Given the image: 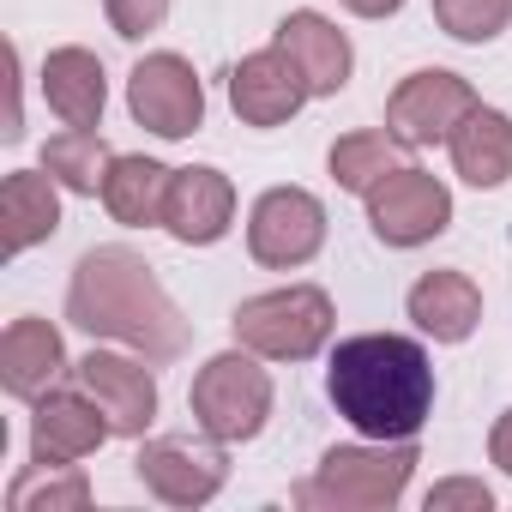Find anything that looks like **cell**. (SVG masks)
<instances>
[{"instance_id":"cell-11","label":"cell","mask_w":512,"mask_h":512,"mask_svg":"<svg viewBox=\"0 0 512 512\" xmlns=\"http://www.w3.org/2000/svg\"><path fill=\"white\" fill-rule=\"evenodd\" d=\"M308 97H314V91H308L302 67H296L278 43L260 49V55H247V61L229 73V109H235L247 127H284Z\"/></svg>"},{"instance_id":"cell-14","label":"cell","mask_w":512,"mask_h":512,"mask_svg":"<svg viewBox=\"0 0 512 512\" xmlns=\"http://www.w3.org/2000/svg\"><path fill=\"white\" fill-rule=\"evenodd\" d=\"M235 223V187L217 169H175L169 199H163V229L187 247H211L223 241Z\"/></svg>"},{"instance_id":"cell-16","label":"cell","mask_w":512,"mask_h":512,"mask_svg":"<svg viewBox=\"0 0 512 512\" xmlns=\"http://www.w3.org/2000/svg\"><path fill=\"white\" fill-rule=\"evenodd\" d=\"M67 374V350H61V332L37 314L13 320L7 338H0V386H7L13 398H43L55 392V380Z\"/></svg>"},{"instance_id":"cell-3","label":"cell","mask_w":512,"mask_h":512,"mask_svg":"<svg viewBox=\"0 0 512 512\" xmlns=\"http://www.w3.org/2000/svg\"><path fill=\"white\" fill-rule=\"evenodd\" d=\"M422 464L416 440H380V446H332L320 470L296 488V506L320 512H380L410 488V470Z\"/></svg>"},{"instance_id":"cell-7","label":"cell","mask_w":512,"mask_h":512,"mask_svg":"<svg viewBox=\"0 0 512 512\" xmlns=\"http://www.w3.org/2000/svg\"><path fill=\"white\" fill-rule=\"evenodd\" d=\"M133 476L163 500V506H205L223 482H229V458L223 440H187V434H163L151 446H139Z\"/></svg>"},{"instance_id":"cell-28","label":"cell","mask_w":512,"mask_h":512,"mask_svg":"<svg viewBox=\"0 0 512 512\" xmlns=\"http://www.w3.org/2000/svg\"><path fill=\"white\" fill-rule=\"evenodd\" d=\"M488 458H494V464H500V470L512 476V410H506V416L494 422V434H488Z\"/></svg>"},{"instance_id":"cell-4","label":"cell","mask_w":512,"mask_h":512,"mask_svg":"<svg viewBox=\"0 0 512 512\" xmlns=\"http://www.w3.org/2000/svg\"><path fill=\"white\" fill-rule=\"evenodd\" d=\"M187 404H193V422H199L211 440L241 446V440L260 434L266 416H272V374L253 362L247 344H241V350H223V356H211V362L199 368Z\"/></svg>"},{"instance_id":"cell-9","label":"cell","mask_w":512,"mask_h":512,"mask_svg":"<svg viewBox=\"0 0 512 512\" xmlns=\"http://www.w3.org/2000/svg\"><path fill=\"white\" fill-rule=\"evenodd\" d=\"M470 109H476V91H470L458 73L428 67V73H410V79L392 91V103H386V133H392L398 145H410V151H428V145L452 139Z\"/></svg>"},{"instance_id":"cell-15","label":"cell","mask_w":512,"mask_h":512,"mask_svg":"<svg viewBox=\"0 0 512 512\" xmlns=\"http://www.w3.org/2000/svg\"><path fill=\"white\" fill-rule=\"evenodd\" d=\"M272 43L302 67V79H308L314 97H338V91L350 85L356 55H350V37H344L332 19H320V13H290Z\"/></svg>"},{"instance_id":"cell-5","label":"cell","mask_w":512,"mask_h":512,"mask_svg":"<svg viewBox=\"0 0 512 512\" xmlns=\"http://www.w3.org/2000/svg\"><path fill=\"white\" fill-rule=\"evenodd\" d=\"M235 338L266 356V362H308L326 338H332V296L314 284H290V290H266L235 308Z\"/></svg>"},{"instance_id":"cell-1","label":"cell","mask_w":512,"mask_h":512,"mask_svg":"<svg viewBox=\"0 0 512 512\" xmlns=\"http://www.w3.org/2000/svg\"><path fill=\"white\" fill-rule=\"evenodd\" d=\"M326 398L338 416L368 440H416V428L434 410V368L416 338L398 332H362L332 350Z\"/></svg>"},{"instance_id":"cell-2","label":"cell","mask_w":512,"mask_h":512,"mask_svg":"<svg viewBox=\"0 0 512 512\" xmlns=\"http://www.w3.org/2000/svg\"><path fill=\"white\" fill-rule=\"evenodd\" d=\"M67 320L91 338H121L145 362H175L187 350V320L133 247H91L73 266Z\"/></svg>"},{"instance_id":"cell-13","label":"cell","mask_w":512,"mask_h":512,"mask_svg":"<svg viewBox=\"0 0 512 512\" xmlns=\"http://www.w3.org/2000/svg\"><path fill=\"white\" fill-rule=\"evenodd\" d=\"M109 434L115 428L85 386L79 392H43L37 416H31V458L37 464H73V458H91Z\"/></svg>"},{"instance_id":"cell-8","label":"cell","mask_w":512,"mask_h":512,"mask_svg":"<svg viewBox=\"0 0 512 512\" xmlns=\"http://www.w3.org/2000/svg\"><path fill=\"white\" fill-rule=\"evenodd\" d=\"M127 109L157 139H187L205 121V85L181 55H145L127 79Z\"/></svg>"},{"instance_id":"cell-12","label":"cell","mask_w":512,"mask_h":512,"mask_svg":"<svg viewBox=\"0 0 512 512\" xmlns=\"http://www.w3.org/2000/svg\"><path fill=\"white\" fill-rule=\"evenodd\" d=\"M73 380L103 404V416H109L115 434H145L151 428V416H157V380H151L145 362L91 350V356L73 362Z\"/></svg>"},{"instance_id":"cell-21","label":"cell","mask_w":512,"mask_h":512,"mask_svg":"<svg viewBox=\"0 0 512 512\" xmlns=\"http://www.w3.org/2000/svg\"><path fill=\"white\" fill-rule=\"evenodd\" d=\"M169 181H175V169H163V163H151V157H115V163H109V181H103V205H109V217L127 223V229L163 223Z\"/></svg>"},{"instance_id":"cell-6","label":"cell","mask_w":512,"mask_h":512,"mask_svg":"<svg viewBox=\"0 0 512 512\" xmlns=\"http://www.w3.org/2000/svg\"><path fill=\"white\" fill-rule=\"evenodd\" d=\"M326 247V205L308 193V187H272L260 193L247 217V253L272 272H290V266H308L314 253Z\"/></svg>"},{"instance_id":"cell-24","label":"cell","mask_w":512,"mask_h":512,"mask_svg":"<svg viewBox=\"0 0 512 512\" xmlns=\"http://www.w3.org/2000/svg\"><path fill=\"white\" fill-rule=\"evenodd\" d=\"M91 500V482L73 464H31L7 488V512H79Z\"/></svg>"},{"instance_id":"cell-18","label":"cell","mask_w":512,"mask_h":512,"mask_svg":"<svg viewBox=\"0 0 512 512\" xmlns=\"http://www.w3.org/2000/svg\"><path fill=\"white\" fill-rule=\"evenodd\" d=\"M404 308H410V320H416L422 338H434V344H464V338L476 332V320H482V290H476L464 272H428V278L410 284Z\"/></svg>"},{"instance_id":"cell-22","label":"cell","mask_w":512,"mask_h":512,"mask_svg":"<svg viewBox=\"0 0 512 512\" xmlns=\"http://www.w3.org/2000/svg\"><path fill=\"white\" fill-rule=\"evenodd\" d=\"M109 145L97 139V127H67L43 145V169L67 187V193H103L109 181Z\"/></svg>"},{"instance_id":"cell-25","label":"cell","mask_w":512,"mask_h":512,"mask_svg":"<svg viewBox=\"0 0 512 512\" xmlns=\"http://www.w3.org/2000/svg\"><path fill=\"white\" fill-rule=\"evenodd\" d=\"M434 19L458 43H494L512 25V0H434Z\"/></svg>"},{"instance_id":"cell-17","label":"cell","mask_w":512,"mask_h":512,"mask_svg":"<svg viewBox=\"0 0 512 512\" xmlns=\"http://www.w3.org/2000/svg\"><path fill=\"white\" fill-rule=\"evenodd\" d=\"M61 181L43 169H13L7 187H0V247H7V260H19L25 247L49 241L61 229Z\"/></svg>"},{"instance_id":"cell-29","label":"cell","mask_w":512,"mask_h":512,"mask_svg":"<svg viewBox=\"0 0 512 512\" xmlns=\"http://www.w3.org/2000/svg\"><path fill=\"white\" fill-rule=\"evenodd\" d=\"M344 7H350L356 19H392V13L404 7V0H344Z\"/></svg>"},{"instance_id":"cell-19","label":"cell","mask_w":512,"mask_h":512,"mask_svg":"<svg viewBox=\"0 0 512 512\" xmlns=\"http://www.w3.org/2000/svg\"><path fill=\"white\" fill-rule=\"evenodd\" d=\"M43 97H49V109L67 127H97L103 121V103H109L103 61L91 49H55L43 61Z\"/></svg>"},{"instance_id":"cell-23","label":"cell","mask_w":512,"mask_h":512,"mask_svg":"<svg viewBox=\"0 0 512 512\" xmlns=\"http://www.w3.org/2000/svg\"><path fill=\"white\" fill-rule=\"evenodd\" d=\"M398 151H410V145H398L392 133H350V139H338V145H332V157H326V163H332V181H338V187H350V193H362V199H368L392 169H404V157H398Z\"/></svg>"},{"instance_id":"cell-27","label":"cell","mask_w":512,"mask_h":512,"mask_svg":"<svg viewBox=\"0 0 512 512\" xmlns=\"http://www.w3.org/2000/svg\"><path fill=\"white\" fill-rule=\"evenodd\" d=\"M452 506H470V512H488V506H494V494H488L482 482H470V476H452V482H440V488H428V512H452Z\"/></svg>"},{"instance_id":"cell-26","label":"cell","mask_w":512,"mask_h":512,"mask_svg":"<svg viewBox=\"0 0 512 512\" xmlns=\"http://www.w3.org/2000/svg\"><path fill=\"white\" fill-rule=\"evenodd\" d=\"M103 7H109V25H115V37H127V43L151 37V31L169 19V0H103Z\"/></svg>"},{"instance_id":"cell-10","label":"cell","mask_w":512,"mask_h":512,"mask_svg":"<svg viewBox=\"0 0 512 512\" xmlns=\"http://www.w3.org/2000/svg\"><path fill=\"white\" fill-rule=\"evenodd\" d=\"M368 223L386 247H422L452 223V193L428 175V169H392L374 193H368Z\"/></svg>"},{"instance_id":"cell-20","label":"cell","mask_w":512,"mask_h":512,"mask_svg":"<svg viewBox=\"0 0 512 512\" xmlns=\"http://www.w3.org/2000/svg\"><path fill=\"white\" fill-rule=\"evenodd\" d=\"M446 145H452V169L470 187H500L512 175V115H500V109L476 103Z\"/></svg>"}]
</instances>
